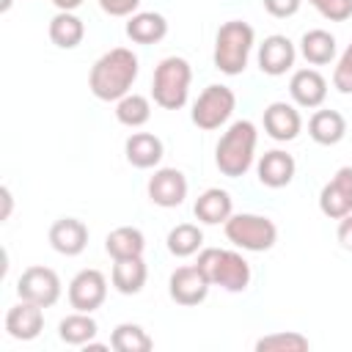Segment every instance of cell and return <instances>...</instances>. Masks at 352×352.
Here are the masks:
<instances>
[{
    "mask_svg": "<svg viewBox=\"0 0 352 352\" xmlns=\"http://www.w3.org/2000/svg\"><path fill=\"white\" fill-rule=\"evenodd\" d=\"M138 55L126 47H113L96 58L88 74V88L102 102H118L129 94L132 82L138 80Z\"/></svg>",
    "mask_w": 352,
    "mask_h": 352,
    "instance_id": "6da1fadb",
    "label": "cell"
},
{
    "mask_svg": "<svg viewBox=\"0 0 352 352\" xmlns=\"http://www.w3.org/2000/svg\"><path fill=\"white\" fill-rule=\"evenodd\" d=\"M256 143H258V132L253 121H234L223 138L217 140L214 148V165L223 176L228 179H239L250 170L253 157H256Z\"/></svg>",
    "mask_w": 352,
    "mask_h": 352,
    "instance_id": "7a4b0ae2",
    "label": "cell"
},
{
    "mask_svg": "<svg viewBox=\"0 0 352 352\" xmlns=\"http://www.w3.org/2000/svg\"><path fill=\"white\" fill-rule=\"evenodd\" d=\"M253 41H256V33H253V28L248 22H242V19L223 22L217 36H214V52H212L214 69L228 74V77L242 74L245 66H248Z\"/></svg>",
    "mask_w": 352,
    "mask_h": 352,
    "instance_id": "3957f363",
    "label": "cell"
},
{
    "mask_svg": "<svg viewBox=\"0 0 352 352\" xmlns=\"http://www.w3.org/2000/svg\"><path fill=\"white\" fill-rule=\"evenodd\" d=\"M198 270L206 275L212 286H220L226 292H245L250 286V264L242 253L226 250V248H204L198 250Z\"/></svg>",
    "mask_w": 352,
    "mask_h": 352,
    "instance_id": "277c9868",
    "label": "cell"
},
{
    "mask_svg": "<svg viewBox=\"0 0 352 352\" xmlns=\"http://www.w3.org/2000/svg\"><path fill=\"white\" fill-rule=\"evenodd\" d=\"M190 82H192V69L184 58L170 55L162 58L154 69V80H151V99L154 104H160L162 110H179L187 104L190 96Z\"/></svg>",
    "mask_w": 352,
    "mask_h": 352,
    "instance_id": "5b68a950",
    "label": "cell"
},
{
    "mask_svg": "<svg viewBox=\"0 0 352 352\" xmlns=\"http://www.w3.org/2000/svg\"><path fill=\"white\" fill-rule=\"evenodd\" d=\"M223 226H226L228 242L242 250H250V253H264L278 242V228L264 214L239 212V214H231Z\"/></svg>",
    "mask_w": 352,
    "mask_h": 352,
    "instance_id": "8992f818",
    "label": "cell"
},
{
    "mask_svg": "<svg viewBox=\"0 0 352 352\" xmlns=\"http://www.w3.org/2000/svg\"><path fill=\"white\" fill-rule=\"evenodd\" d=\"M234 107H236V94H234L228 85L212 82V85H206V88L201 91V96L195 99L190 118H192V124H195L198 129L212 132V129H220V126L231 118Z\"/></svg>",
    "mask_w": 352,
    "mask_h": 352,
    "instance_id": "52a82bcc",
    "label": "cell"
},
{
    "mask_svg": "<svg viewBox=\"0 0 352 352\" xmlns=\"http://www.w3.org/2000/svg\"><path fill=\"white\" fill-rule=\"evenodd\" d=\"M16 294H19V300L50 308L60 300V278L50 267H41V264L28 267L16 280Z\"/></svg>",
    "mask_w": 352,
    "mask_h": 352,
    "instance_id": "ba28073f",
    "label": "cell"
},
{
    "mask_svg": "<svg viewBox=\"0 0 352 352\" xmlns=\"http://www.w3.org/2000/svg\"><path fill=\"white\" fill-rule=\"evenodd\" d=\"M107 297V278L99 270H80L69 280V305L82 314H94Z\"/></svg>",
    "mask_w": 352,
    "mask_h": 352,
    "instance_id": "9c48e42d",
    "label": "cell"
},
{
    "mask_svg": "<svg viewBox=\"0 0 352 352\" xmlns=\"http://www.w3.org/2000/svg\"><path fill=\"white\" fill-rule=\"evenodd\" d=\"M319 209L330 220H341L352 214V168L344 165L319 192Z\"/></svg>",
    "mask_w": 352,
    "mask_h": 352,
    "instance_id": "30bf717a",
    "label": "cell"
},
{
    "mask_svg": "<svg viewBox=\"0 0 352 352\" xmlns=\"http://www.w3.org/2000/svg\"><path fill=\"white\" fill-rule=\"evenodd\" d=\"M146 190H148L151 204L162 209H173V206H182L187 198V179L179 168H157Z\"/></svg>",
    "mask_w": 352,
    "mask_h": 352,
    "instance_id": "8fae6325",
    "label": "cell"
},
{
    "mask_svg": "<svg viewBox=\"0 0 352 352\" xmlns=\"http://www.w3.org/2000/svg\"><path fill=\"white\" fill-rule=\"evenodd\" d=\"M209 280L206 275L198 270V264H190V267H179L173 270L170 280H168V294L173 302L179 305H198L206 300L209 294Z\"/></svg>",
    "mask_w": 352,
    "mask_h": 352,
    "instance_id": "7c38bea8",
    "label": "cell"
},
{
    "mask_svg": "<svg viewBox=\"0 0 352 352\" xmlns=\"http://www.w3.org/2000/svg\"><path fill=\"white\" fill-rule=\"evenodd\" d=\"M294 58H297V50L292 44V38H286L280 33H272L258 44V69L270 77L286 74L294 66Z\"/></svg>",
    "mask_w": 352,
    "mask_h": 352,
    "instance_id": "4fadbf2b",
    "label": "cell"
},
{
    "mask_svg": "<svg viewBox=\"0 0 352 352\" xmlns=\"http://www.w3.org/2000/svg\"><path fill=\"white\" fill-rule=\"evenodd\" d=\"M302 129V118L300 110L289 102H272L264 107V132L278 140V143H289L300 135Z\"/></svg>",
    "mask_w": 352,
    "mask_h": 352,
    "instance_id": "5bb4252c",
    "label": "cell"
},
{
    "mask_svg": "<svg viewBox=\"0 0 352 352\" xmlns=\"http://www.w3.org/2000/svg\"><path fill=\"white\" fill-rule=\"evenodd\" d=\"M44 330V311L36 302L19 300L14 308L6 314V333L16 341H33Z\"/></svg>",
    "mask_w": 352,
    "mask_h": 352,
    "instance_id": "9a60e30c",
    "label": "cell"
},
{
    "mask_svg": "<svg viewBox=\"0 0 352 352\" xmlns=\"http://www.w3.org/2000/svg\"><path fill=\"white\" fill-rule=\"evenodd\" d=\"M50 245L60 256H80L88 245V226L77 217H60L50 226Z\"/></svg>",
    "mask_w": 352,
    "mask_h": 352,
    "instance_id": "2e32d148",
    "label": "cell"
},
{
    "mask_svg": "<svg viewBox=\"0 0 352 352\" xmlns=\"http://www.w3.org/2000/svg\"><path fill=\"white\" fill-rule=\"evenodd\" d=\"M289 94L297 107H319L327 96V80L316 69H297L289 80Z\"/></svg>",
    "mask_w": 352,
    "mask_h": 352,
    "instance_id": "e0dca14e",
    "label": "cell"
},
{
    "mask_svg": "<svg viewBox=\"0 0 352 352\" xmlns=\"http://www.w3.org/2000/svg\"><path fill=\"white\" fill-rule=\"evenodd\" d=\"M294 170H297L294 157H292V154H286V151H280V148L264 151V154H261V160H258V165H256L258 182H261L264 187H270V190H280V187L292 184Z\"/></svg>",
    "mask_w": 352,
    "mask_h": 352,
    "instance_id": "ac0fdd59",
    "label": "cell"
},
{
    "mask_svg": "<svg viewBox=\"0 0 352 352\" xmlns=\"http://www.w3.org/2000/svg\"><path fill=\"white\" fill-rule=\"evenodd\" d=\"M124 154H126V162L140 168V170H148V168H157L162 154H165V146L157 135L151 132H132L124 143Z\"/></svg>",
    "mask_w": 352,
    "mask_h": 352,
    "instance_id": "d6986e66",
    "label": "cell"
},
{
    "mask_svg": "<svg viewBox=\"0 0 352 352\" xmlns=\"http://www.w3.org/2000/svg\"><path fill=\"white\" fill-rule=\"evenodd\" d=\"M192 212H195V217H198L201 223L217 226V223H226V220L234 214V201H231V195H228L226 190L209 187V190H204V192L198 195Z\"/></svg>",
    "mask_w": 352,
    "mask_h": 352,
    "instance_id": "ffe728a7",
    "label": "cell"
},
{
    "mask_svg": "<svg viewBox=\"0 0 352 352\" xmlns=\"http://www.w3.org/2000/svg\"><path fill=\"white\" fill-rule=\"evenodd\" d=\"M308 135L319 146H336L346 135V118L338 110H316L308 118Z\"/></svg>",
    "mask_w": 352,
    "mask_h": 352,
    "instance_id": "44dd1931",
    "label": "cell"
},
{
    "mask_svg": "<svg viewBox=\"0 0 352 352\" xmlns=\"http://www.w3.org/2000/svg\"><path fill=\"white\" fill-rule=\"evenodd\" d=\"M126 36L135 44H157L168 36V19L157 11H138L126 22Z\"/></svg>",
    "mask_w": 352,
    "mask_h": 352,
    "instance_id": "7402d4cb",
    "label": "cell"
},
{
    "mask_svg": "<svg viewBox=\"0 0 352 352\" xmlns=\"http://www.w3.org/2000/svg\"><path fill=\"white\" fill-rule=\"evenodd\" d=\"M104 250H107V256H110L113 261H118V258H135V256H143V250H146V236H143V231L135 228V226H118V228H113V231L107 234Z\"/></svg>",
    "mask_w": 352,
    "mask_h": 352,
    "instance_id": "603a6c76",
    "label": "cell"
},
{
    "mask_svg": "<svg viewBox=\"0 0 352 352\" xmlns=\"http://www.w3.org/2000/svg\"><path fill=\"white\" fill-rule=\"evenodd\" d=\"M50 41L60 50H74L85 38V25L74 11H58L50 19Z\"/></svg>",
    "mask_w": 352,
    "mask_h": 352,
    "instance_id": "cb8c5ba5",
    "label": "cell"
},
{
    "mask_svg": "<svg viewBox=\"0 0 352 352\" xmlns=\"http://www.w3.org/2000/svg\"><path fill=\"white\" fill-rule=\"evenodd\" d=\"M146 278H148V270H146L143 256L118 258V261L113 264V275H110L116 292H121V294H138V292L146 286Z\"/></svg>",
    "mask_w": 352,
    "mask_h": 352,
    "instance_id": "d4e9b609",
    "label": "cell"
},
{
    "mask_svg": "<svg viewBox=\"0 0 352 352\" xmlns=\"http://www.w3.org/2000/svg\"><path fill=\"white\" fill-rule=\"evenodd\" d=\"M96 333H99L96 319H94L91 314H82V311H74V314L63 316L60 324H58L60 341H63V344H72V346H85V344H91V341L96 338Z\"/></svg>",
    "mask_w": 352,
    "mask_h": 352,
    "instance_id": "484cf974",
    "label": "cell"
},
{
    "mask_svg": "<svg viewBox=\"0 0 352 352\" xmlns=\"http://www.w3.org/2000/svg\"><path fill=\"white\" fill-rule=\"evenodd\" d=\"M300 55L314 63V66H324L336 58V36L322 30V28H314V30H305L302 38H300Z\"/></svg>",
    "mask_w": 352,
    "mask_h": 352,
    "instance_id": "4316f807",
    "label": "cell"
},
{
    "mask_svg": "<svg viewBox=\"0 0 352 352\" xmlns=\"http://www.w3.org/2000/svg\"><path fill=\"white\" fill-rule=\"evenodd\" d=\"M168 250L176 256V258H187V256H192V253H198L201 250V245H204V231L198 228V226H192V223H179V226H173L170 231H168Z\"/></svg>",
    "mask_w": 352,
    "mask_h": 352,
    "instance_id": "83f0119b",
    "label": "cell"
},
{
    "mask_svg": "<svg viewBox=\"0 0 352 352\" xmlns=\"http://www.w3.org/2000/svg\"><path fill=\"white\" fill-rule=\"evenodd\" d=\"M110 346L116 352H148L154 346L151 336L140 327V324H132V322H121L113 333H110Z\"/></svg>",
    "mask_w": 352,
    "mask_h": 352,
    "instance_id": "f1b7e54d",
    "label": "cell"
},
{
    "mask_svg": "<svg viewBox=\"0 0 352 352\" xmlns=\"http://www.w3.org/2000/svg\"><path fill=\"white\" fill-rule=\"evenodd\" d=\"M116 118H118V124L138 129L151 118V102L140 94H126L116 102Z\"/></svg>",
    "mask_w": 352,
    "mask_h": 352,
    "instance_id": "f546056e",
    "label": "cell"
},
{
    "mask_svg": "<svg viewBox=\"0 0 352 352\" xmlns=\"http://www.w3.org/2000/svg\"><path fill=\"white\" fill-rule=\"evenodd\" d=\"M311 346V341L297 333V330H286V333H272V336H261L256 341L258 352H305Z\"/></svg>",
    "mask_w": 352,
    "mask_h": 352,
    "instance_id": "4dcf8cb0",
    "label": "cell"
},
{
    "mask_svg": "<svg viewBox=\"0 0 352 352\" xmlns=\"http://www.w3.org/2000/svg\"><path fill=\"white\" fill-rule=\"evenodd\" d=\"M308 3L330 22H346L352 16V0H308Z\"/></svg>",
    "mask_w": 352,
    "mask_h": 352,
    "instance_id": "1f68e13d",
    "label": "cell"
},
{
    "mask_svg": "<svg viewBox=\"0 0 352 352\" xmlns=\"http://www.w3.org/2000/svg\"><path fill=\"white\" fill-rule=\"evenodd\" d=\"M333 85L338 94H352V44L341 52V58L333 69Z\"/></svg>",
    "mask_w": 352,
    "mask_h": 352,
    "instance_id": "d6a6232c",
    "label": "cell"
},
{
    "mask_svg": "<svg viewBox=\"0 0 352 352\" xmlns=\"http://www.w3.org/2000/svg\"><path fill=\"white\" fill-rule=\"evenodd\" d=\"M300 6H302V0H264L267 14L275 16V19H289V16H294V14L300 11Z\"/></svg>",
    "mask_w": 352,
    "mask_h": 352,
    "instance_id": "836d02e7",
    "label": "cell"
},
{
    "mask_svg": "<svg viewBox=\"0 0 352 352\" xmlns=\"http://www.w3.org/2000/svg\"><path fill=\"white\" fill-rule=\"evenodd\" d=\"M140 0H99V8L110 16H132L138 14Z\"/></svg>",
    "mask_w": 352,
    "mask_h": 352,
    "instance_id": "e575fe53",
    "label": "cell"
},
{
    "mask_svg": "<svg viewBox=\"0 0 352 352\" xmlns=\"http://www.w3.org/2000/svg\"><path fill=\"white\" fill-rule=\"evenodd\" d=\"M336 236H338V245H341L344 250H352V214H346V217L338 220Z\"/></svg>",
    "mask_w": 352,
    "mask_h": 352,
    "instance_id": "d590c367",
    "label": "cell"
},
{
    "mask_svg": "<svg viewBox=\"0 0 352 352\" xmlns=\"http://www.w3.org/2000/svg\"><path fill=\"white\" fill-rule=\"evenodd\" d=\"M0 201H3V212H0V220L6 223L11 217V206H14V198H11V190L8 187H0Z\"/></svg>",
    "mask_w": 352,
    "mask_h": 352,
    "instance_id": "8d00e7d4",
    "label": "cell"
},
{
    "mask_svg": "<svg viewBox=\"0 0 352 352\" xmlns=\"http://www.w3.org/2000/svg\"><path fill=\"white\" fill-rule=\"evenodd\" d=\"M52 6L58 11H77L82 6V0H52Z\"/></svg>",
    "mask_w": 352,
    "mask_h": 352,
    "instance_id": "74e56055",
    "label": "cell"
},
{
    "mask_svg": "<svg viewBox=\"0 0 352 352\" xmlns=\"http://www.w3.org/2000/svg\"><path fill=\"white\" fill-rule=\"evenodd\" d=\"M8 8H11V0H0V11H3V14H6V11H8Z\"/></svg>",
    "mask_w": 352,
    "mask_h": 352,
    "instance_id": "f35d334b",
    "label": "cell"
}]
</instances>
